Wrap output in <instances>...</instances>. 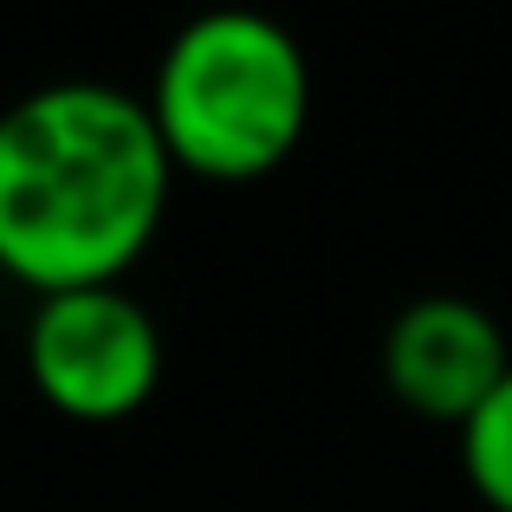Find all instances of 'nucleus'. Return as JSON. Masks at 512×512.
Listing matches in <instances>:
<instances>
[{"label":"nucleus","mask_w":512,"mask_h":512,"mask_svg":"<svg viewBox=\"0 0 512 512\" xmlns=\"http://www.w3.org/2000/svg\"><path fill=\"white\" fill-rule=\"evenodd\" d=\"M26 376L72 422H130L163 383V331L124 286H78L33 305Z\"/></svg>","instance_id":"3"},{"label":"nucleus","mask_w":512,"mask_h":512,"mask_svg":"<svg viewBox=\"0 0 512 512\" xmlns=\"http://www.w3.org/2000/svg\"><path fill=\"white\" fill-rule=\"evenodd\" d=\"M461 467H467V487L493 512H512V370L461 422Z\"/></svg>","instance_id":"5"},{"label":"nucleus","mask_w":512,"mask_h":512,"mask_svg":"<svg viewBox=\"0 0 512 512\" xmlns=\"http://www.w3.org/2000/svg\"><path fill=\"white\" fill-rule=\"evenodd\" d=\"M175 175L260 182L286 169L312 124L305 46L266 13H201L169 39L143 98Z\"/></svg>","instance_id":"2"},{"label":"nucleus","mask_w":512,"mask_h":512,"mask_svg":"<svg viewBox=\"0 0 512 512\" xmlns=\"http://www.w3.org/2000/svg\"><path fill=\"white\" fill-rule=\"evenodd\" d=\"M175 169L137 91L59 78L0 111V273L39 299L124 286L169 214Z\"/></svg>","instance_id":"1"},{"label":"nucleus","mask_w":512,"mask_h":512,"mask_svg":"<svg viewBox=\"0 0 512 512\" xmlns=\"http://www.w3.org/2000/svg\"><path fill=\"white\" fill-rule=\"evenodd\" d=\"M376 370L409 415L461 435L467 415L506 383L512 344L487 305L461 299V292H422L383 325Z\"/></svg>","instance_id":"4"}]
</instances>
